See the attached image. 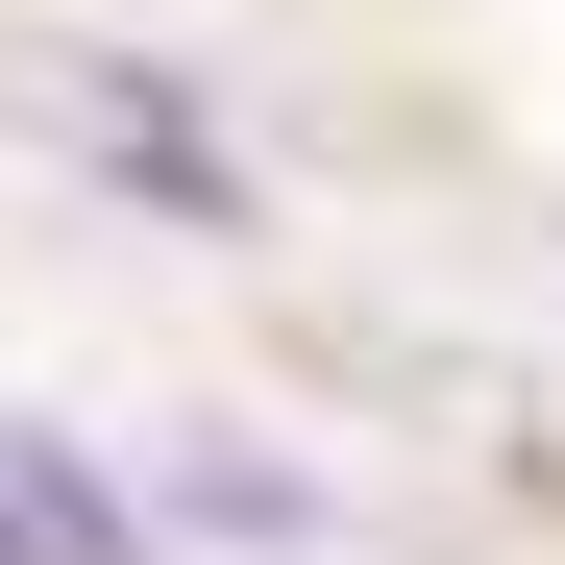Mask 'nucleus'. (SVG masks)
Wrapping results in <instances>:
<instances>
[{
	"label": "nucleus",
	"mask_w": 565,
	"mask_h": 565,
	"mask_svg": "<svg viewBox=\"0 0 565 565\" xmlns=\"http://www.w3.org/2000/svg\"><path fill=\"white\" fill-rule=\"evenodd\" d=\"M50 148L99 172V198H148V222H246V172H222V124H198L172 50H74L50 74Z\"/></svg>",
	"instance_id": "f257e3e1"
},
{
	"label": "nucleus",
	"mask_w": 565,
	"mask_h": 565,
	"mask_svg": "<svg viewBox=\"0 0 565 565\" xmlns=\"http://www.w3.org/2000/svg\"><path fill=\"white\" fill-rule=\"evenodd\" d=\"M0 565H172V516L124 492L99 443H50L25 394H0Z\"/></svg>",
	"instance_id": "f03ea898"
},
{
	"label": "nucleus",
	"mask_w": 565,
	"mask_h": 565,
	"mask_svg": "<svg viewBox=\"0 0 565 565\" xmlns=\"http://www.w3.org/2000/svg\"><path fill=\"white\" fill-rule=\"evenodd\" d=\"M148 516H172V541H246V565H320V541H344V492H320V467H270L246 418H172Z\"/></svg>",
	"instance_id": "7ed1b4c3"
}]
</instances>
